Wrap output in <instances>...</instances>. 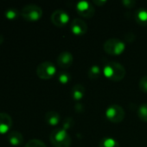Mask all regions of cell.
Listing matches in <instances>:
<instances>
[{"instance_id": "1", "label": "cell", "mask_w": 147, "mask_h": 147, "mask_svg": "<svg viewBox=\"0 0 147 147\" xmlns=\"http://www.w3.org/2000/svg\"><path fill=\"white\" fill-rule=\"evenodd\" d=\"M102 72L107 79L113 82L121 81L126 74L125 67L121 64L115 61L107 62L104 65Z\"/></svg>"}, {"instance_id": "2", "label": "cell", "mask_w": 147, "mask_h": 147, "mask_svg": "<svg viewBox=\"0 0 147 147\" xmlns=\"http://www.w3.org/2000/svg\"><path fill=\"white\" fill-rule=\"evenodd\" d=\"M49 140L54 147H70L72 139L68 131L58 128L51 132Z\"/></svg>"}, {"instance_id": "3", "label": "cell", "mask_w": 147, "mask_h": 147, "mask_svg": "<svg viewBox=\"0 0 147 147\" xmlns=\"http://www.w3.org/2000/svg\"><path fill=\"white\" fill-rule=\"evenodd\" d=\"M103 48L107 54L113 56H119L125 52L126 43L121 40L112 38L105 41L103 45Z\"/></svg>"}, {"instance_id": "4", "label": "cell", "mask_w": 147, "mask_h": 147, "mask_svg": "<svg viewBox=\"0 0 147 147\" xmlns=\"http://www.w3.org/2000/svg\"><path fill=\"white\" fill-rule=\"evenodd\" d=\"M21 15L25 21L34 22L42 18V9L36 4H27L22 9Z\"/></svg>"}, {"instance_id": "5", "label": "cell", "mask_w": 147, "mask_h": 147, "mask_svg": "<svg viewBox=\"0 0 147 147\" xmlns=\"http://www.w3.org/2000/svg\"><path fill=\"white\" fill-rule=\"evenodd\" d=\"M105 115L106 118L112 123H120L124 120L126 112L121 106L118 104H112L107 109Z\"/></svg>"}, {"instance_id": "6", "label": "cell", "mask_w": 147, "mask_h": 147, "mask_svg": "<svg viewBox=\"0 0 147 147\" xmlns=\"http://www.w3.org/2000/svg\"><path fill=\"white\" fill-rule=\"evenodd\" d=\"M56 73L55 65L50 61H44L38 65L36 68V75L39 78L48 80L52 78Z\"/></svg>"}, {"instance_id": "7", "label": "cell", "mask_w": 147, "mask_h": 147, "mask_svg": "<svg viewBox=\"0 0 147 147\" xmlns=\"http://www.w3.org/2000/svg\"><path fill=\"white\" fill-rule=\"evenodd\" d=\"M77 13L84 18H91L94 16L95 9L94 5L88 1H80L76 3Z\"/></svg>"}, {"instance_id": "8", "label": "cell", "mask_w": 147, "mask_h": 147, "mask_svg": "<svg viewBox=\"0 0 147 147\" xmlns=\"http://www.w3.org/2000/svg\"><path fill=\"white\" fill-rule=\"evenodd\" d=\"M70 17L68 14L62 9L55 10L51 15V22L52 23L58 27V28H63L69 22Z\"/></svg>"}, {"instance_id": "9", "label": "cell", "mask_w": 147, "mask_h": 147, "mask_svg": "<svg viewBox=\"0 0 147 147\" xmlns=\"http://www.w3.org/2000/svg\"><path fill=\"white\" fill-rule=\"evenodd\" d=\"M70 31L74 35L76 36L84 35L88 32V24L84 20L81 18H75L70 23Z\"/></svg>"}, {"instance_id": "10", "label": "cell", "mask_w": 147, "mask_h": 147, "mask_svg": "<svg viewBox=\"0 0 147 147\" xmlns=\"http://www.w3.org/2000/svg\"><path fill=\"white\" fill-rule=\"evenodd\" d=\"M74 62V57L71 53L69 52H62L61 53L57 59H56V63L57 65L63 69H68L69 68Z\"/></svg>"}, {"instance_id": "11", "label": "cell", "mask_w": 147, "mask_h": 147, "mask_svg": "<svg viewBox=\"0 0 147 147\" xmlns=\"http://www.w3.org/2000/svg\"><path fill=\"white\" fill-rule=\"evenodd\" d=\"M13 121L10 115L6 113H0V134L8 133L12 127Z\"/></svg>"}, {"instance_id": "12", "label": "cell", "mask_w": 147, "mask_h": 147, "mask_svg": "<svg viewBox=\"0 0 147 147\" xmlns=\"http://www.w3.org/2000/svg\"><path fill=\"white\" fill-rule=\"evenodd\" d=\"M8 142L13 146H19L23 143V137L18 131H11L9 133L7 137Z\"/></svg>"}, {"instance_id": "13", "label": "cell", "mask_w": 147, "mask_h": 147, "mask_svg": "<svg viewBox=\"0 0 147 147\" xmlns=\"http://www.w3.org/2000/svg\"><path fill=\"white\" fill-rule=\"evenodd\" d=\"M45 121L48 125L55 127L57 126L61 121V116L60 115L54 110H50L46 113L45 115Z\"/></svg>"}, {"instance_id": "14", "label": "cell", "mask_w": 147, "mask_h": 147, "mask_svg": "<svg viewBox=\"0 0 147 147\" xmlns=\"http://www.w3.org/2000/svg\"><path fill=\"white\" fill-rule=\"evenodd\" d=\"M72 96L75 101H80L81 100L84 96H85V87L80 84H75L73 88H72Z\"/></svg>"}, {"instance_id": "15", "label": "cell", "mask_w": 147, "mask_h": 147, "mask_svg": "<svg viewBox=\"0 0 147 147\" xmlns=\"http://www.w3.org/2000/svg\"><path fill=\"white\" fill-rule=\"evenodd\" d=\"M135 21L139 25L146 27L147 26V9H139L135 13Z\"/></svg>"}, {"instance_id": "16", "label": "cell", "mask_w": 147, "mask_h": 147, "mask_svg": "<svg viewBox=\"0 0 147 147\" xmlns=\"http://www.w3.org/2000/svg\"><path fill=\"white\" fill-rule=\"evenodd\" d=\"M99 147H120V145L115 139L111 137H105L100 141Z\"/></svg>"}, {"instance_id": "17", "label": "cell", "mask_w": 147, "mask_h": 147, "mask_svg": "<svg viewBox=\"0 0 147 147\" xmlns=\"http://www.w3.org/2000/svg\"><path fill=\"white\" fill-rule=\"evenodd\" d=\"M101 74V69L99 65H94L93 66H91L88 70V78L92 80H95V79H98L100 78Z\"/></svg>"}, {"instance_id": "18", "label": "cell", "mask_w": 147, "mask_h": 147, "mask_svg": "<svg viewBox=\"0 0 147 147\" xmlns=\"http://www.w3.org/2000/svg\"><path fill=\"white\" fill-rule=\"evenodd\" d=\"M137 114H138L139 118L142 121L147 122V103H142L139 107Z\"/></svg>"}, {"instance_id": "19", "label": "cell", "mask_w": 147, "mask_h": 147, "mask_svg": "<svg viewBox=\"0 0 147 147\" xmlns=\"http://www.w3.org/2000/svg\"><path fill=\"white\" fill-rule=\"evenodd\" d=\"M19 16V12L16 9H14V8H10L8 9L5 10L4 12V16L8 19V20H15Z\"/></svg>"}, {"instance_id": "20", "label": "cell", "mask_w": 147, "mask_h": 147, "mask_svg": "<svg viewBox=\"0 0 147 147\" xmlns=\"http://www.w3.org/2000/svg\"><path fill=\"white\" fill-rule=\"evenodd\" d=\"M24 147H47L46 145L39 140H36V139H34V140H30L29 141L27 142V144L25 145Z\"/></svg>"}, {"instance_id": "21", "label": "cell", "mask_w": 147, "mask_h": 147, "mask_svg": "<svg viewBox=\"0 0 147 147\" xmlns=\"http://www.w3.org/2000/svg\"><path fill=\"white\" fill-rule=\"evenodd\" d=\"M70 79H71V76H70V74H68L67 72H62L58 76V81L62 84H67L70 81Z\"/></svg>"}, {"instance_id": "22", "label": "cell", "mask_w": 147, "mask_h": 147, "mask_svg": "<svg viewBox=\"0 0 147 147\" xmlns=\"http://www.w3.org/2000/svg\"><path fill=\"white\" fill-rule=\"evenodd\" d=\"M74 124H75L74 120H73L72 118H70V117H67V118H65L64 121H63V123H62V129L68 131V129H70V128L74 126Z\"/></svg>"}, {"instance_id": "23", "label": "cell", "mask_w": 147, "mask_h": 147, "mask_svg": "<svg viewBox=\"0 0 147 147\" xmlns=\"http://www.w3.org/2000/svg\"><path fill=\"white\" fill-rule=\"evenodd\" d=\"M139 90H140L142 92L147 93V75L146 76H144V77L139 80Z\"/></svg>"}, {"instance_id": "24", "label": "cell", "mask_w": 147, "mask_h": 147, "mask_svg": "<svg viewBox=\"0 0 147 147\" xmlns=\"http://www.w3.org/2000/svg\"><path fill=\"white\" fill-rule=\"evenodd\" d=\"M122 4L126 9H133L136 5V1H134V0H124V1H122Z\"/></svg>"}, {"instance_id": "25", "label": "cell", "mask_w": 147, "mask_h": 147, "mask_svg": "<svg viewBox=\"0 0 147 147\" xmlns=\"http://www.w3.org/2000/svg\"><path fill=\"white\" fill-rule=\"evenodd\" d=\"M75 109H76L75 110L76 112H82L84 110V107L81 103H77L75 105Z\"/></svg>"}, {"instance_id": "26", "label": "cell", "mask_w": 147, "mask_h": 147, "mask_svg": "<svg viewBox=\"0 0 147 147\" xmlns=\"http://www.w3.org/2000/svg\"><path fill=\"white\" fill-rule=\"evenodd\" d=\"M106 3H107V1H94V3L98 5V6H102Z\"/></svg>"}, {"instance_id": "27", "label": "cell", "mask_w": 147, "mask_h": 147, "mask_svg": "<svg viewBox=\"0 0 147 147\" xmlns=\"http://www.w3.org/2000/svg\"><path fill=\"white\" fill-rule=\"evenodd\" d=\"M3 41V36L0 34V44H2Z\"/></svg>"}]
</instances>
